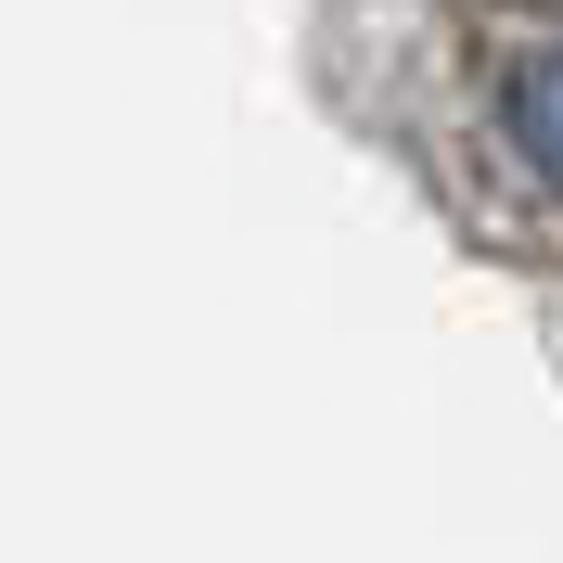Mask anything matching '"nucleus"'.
<instances>
[{
    "label": "nucleus",
    "mask_w": 563,
    "mask_h": 563,
    "mask_svg": "<svg viewBox=\"0 0 563 563\" xmlns=\"http://www.w3.org/2000/svg\"><path fill=\"white\" fill-rule=\"evenodd\" d=\"M499 141H512V167L538 192H563V38H526L499 65Z\"/></svg>",
    "instance_id": "obj_1"
}]
</instances>
